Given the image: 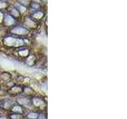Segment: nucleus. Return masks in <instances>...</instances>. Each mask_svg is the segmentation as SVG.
<instances>
[{"label": "nucleus", "instance_id": "1", "mask_svg": "<svg viewBox=\"0 0 127 119\" xmlns=\"http://www.w3.org/2000/svg\"><path fill=\"white\" fill-rule=\"evenodd\" d=\"M4 43L7 46L18 47L24 45V41L22 38H16L13 37H6L4 39Z\"/></svg>", "mask_w": 127, "mask_h": 119}, {"label": "nucleus", "instance_id": "2", "mask_svg": "<svg viewBox=\"0 0 127 119\" xmlns=\"http://www.w3.org/2000/svg\"><path fill=\"white\" fill-rule=\"evenodd\" d=\"M11 33L17 35H26L29 33V30L22 26H14L11 30Z\"/></svg>", "mask_w": 127, "mask_h": 119}, {"label": "nucleus", "instance_id": "3", "mask_svg": "<svg viewBox=\"0 0 127 119\" xmlns=\"http://www.w3.org/2000/svg\"><path fill=\"white\" fill-rule=\"evenodd\" d=\"M4 23H5V25L7 26H13L15 23V19L14 17H12L11 15H6L5 17V19H4Z\"/></svg>", "mask_w": 127, "mask_h": 119}, {"label": "nucleus", "instance_id": "4", "mask_svg": "<svg viewBox=\"0 0 127 119\" xmlns=\"http://www.w3.org/2000/svg\"><path fill=\"white\" fill-rule=\"evenodd\" d=\"M10 12L12 14V17H18V16L20 15L19 11L17 10V8H15V7H12L11 10H10Z\"/></svg>", "mask_w": 127, "mask_h": 119}, {"label": "nucleus", "instance_id": "5", "mask_svg": "<svg viewBox=\"0 0 127 119\" xmlns=\"http://www.w3.org/2000/svg\"><path fill=\"white\" fill-rule=\"evenodd\" d=\"M43 16H44L43 12L39 11V12H36V13H34L33 15H32V17H33L34 19H40V18H41Z\"/></svg>", "mask_w": 127, "mask_h": 119}, {"label": "nucleus", "instance_id": "6", "mask_svg": "<svg viewBox=\"0 0 127 119\" xmlns=\"http://www.w3.org/2000/svg\"><path fill=\"white\" fill-rule=\"evenodd\" d=\"M17 10L19 11V13H23L24 11L26 10V6H24L23 5H22V4H19L18 6Z\"/></svg>", "mask_w": 127, "mask_h": 119}, {"label": "nucleus", "instance_id": "7", "mask_svg": "<svg viewBox=\"0 0 127 119\" xmlns=\"http://www.w3.org/2000/svg\"><path fill=\"white\" fill-rule=\"evenodd\" d=\"M31 6H33L32 8L33 9H34V10H38L39 9V4H37V3H36V2H33L31 4Z\"/></svg>", "mask_w": 127, "mask_h": 119}, {"label": "nucleus", "instance_id": "8", "mask_svg": "<svg viewBox=\"0 0 127 119\" xmlns=\"http://www.w3.org/2000/svg\"><path fill=\"white\" fill-rule=\"evenodd\" d=\"M3 19V14H2V13L1 11H0V21H1V20H2Z\"/></svg>", "mask_w": 127, "mask_h": 119}, {"label": "nucleus", "instance_id": "9", "mask_svg": "<svg viewBox=\"0 0 127 119\" xmlns=\"http://www.w3.org/2000/svg\"><path fill=\"white\" fill-rule=\"evenodd\" d=\"M41 1H46V0H41Z\"/></svg>", "mask_w": 127, "mask_h": 119}]
</instances>
